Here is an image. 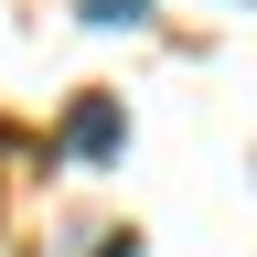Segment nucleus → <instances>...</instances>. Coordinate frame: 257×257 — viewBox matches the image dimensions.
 Returning a JSON list of instances; mask_svg holds the SVG:
<instances>
[{"label": "nucleus", "mask_w": 257, "mask_h": 257, "mask_svg": "<svg viewBox=\"0 0 257 257\" xmlns=\"http://www.w3.org/2000/svg\"><path fill=\"white\" fill-rule=\"evenodd\" d=\"M118 140H128V107H118V96H75L64 150H75V161H118Z\"/></svg>", "instance_id": "f257e3e1"}, {"label": "nucleus", "mask_w": 257, "mask_h": 257, "mask_svg": "<svg viewBox=\"0 0 257 257\" xmlns=\"http://www.w3.org/2000/svg\"><path fill=\"white\" fill-rule=\"evenodd\" d=\"M140 11H150V0H75V22H86V32H128Z\"/></svg>", "instance_id": "f03ea898"}, {"label": "nucleus", "mask_w": 257, "mask_h": 257, "mask_svg": "<svg viewBox=\"0 0 257 257\" xmlns=\"http://www.w3.org/2000/svg\"><path fill=\"white\" fill-rule=\"evenodd\" d=\"M96 257H140V236H96Z\"/></svg>", "instance_id": "7ed1b4c3"}]
</instances>
